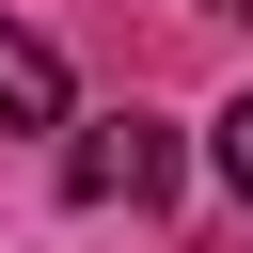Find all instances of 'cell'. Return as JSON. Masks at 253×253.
Here are the masks:
<instances>
[{"instance_id": "cell-1", "label": "cell", "mask_w": 253, "mask_h": 253, "mask_svg": "<svg viewBox=\"0 0 253 253\" xmlns=\"http://www.w3.org/2000/svg\"><path fill=\"white\" fill-rule=\"evenodd\" d=\"M63 190H79V206H158V190H174V126H158V111L63 126Z\"/></svg>"}, {"instance_id": "cell-2", "label": "cell", "mask_w": 253, "mask_h": 253, "mask_svg": "<svg viewBox=\"0 0 253 253\" xmlns=\"http://www.w3.org/2000/svg\"><path fill=\"white\" fill-rule=\"evenodd\" d=\"M0 126H79V111H63V47L16 32V16H0Z\"/></svg>"}, {"instance_id": "cell-3", "label": "cell", "mask_w": 253, "mask_h": 253, "mask_svg": "<svg viewBox=\"0 0 253 253\" xmlns=\"http://www.w3.org/2000/svg\"><path fill=\"white\" fill-rule=\"evenodd\" d=\"M221 190H237V206H253V95H237V111H221Z\"/></svg>"}]
</instances>
